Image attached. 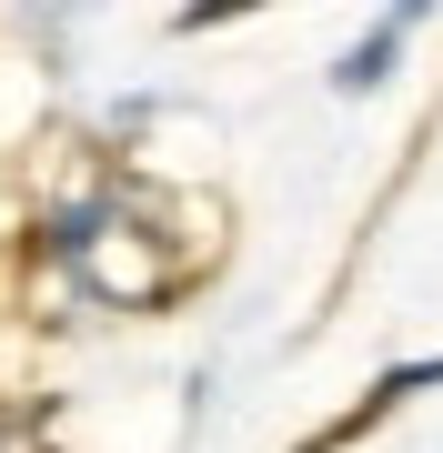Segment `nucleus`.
<instances>
[{
	"label": "nucleus",
	"instance_id": "f03ea898",
	"mask_svg": "<svg viewBox=\"0 0 443 453\" xmlns=\"http://www.w3.org/2000/svg\"><path fill=\"white\" fill-rule=\"evenodd\" d=\"M403 31H413V11H393V20H383V31L363 41V50H353L343 71H332V81H343V91H373V81H383V61H393V41H403Z\"/></svg>",
	"mask_w": 443,
	"mask_h": 453
},
{
	"label": "nucleus",
	"instance_id": "f257e3e1",
	"mask_svg": "<svg viewBox=\"0 0 443 453\" xmlns=\"http://www.w3.org/2000/svg\"><path fill=\"white\" fill-rule=\"evenodd\" d=\"M50 252L81 273L91 303H162V292L192 273V242H181V211L151 192V181H111V192H91L81 211H61L50 222Z\"/></svg>",
	"mask_w": 443,
	"mask_h": 453
}]
</instances>
